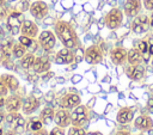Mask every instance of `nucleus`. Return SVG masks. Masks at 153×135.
Returning a JSON list of instances; mask_svg holds the SVG:
<instances>
[{
	"label": "nucleus",
	"instance_id": "obj_44",
	"mask_svg": "<svg viewBox=\"0 0 153 135\" xmlns=\"http://www.w3.org/2000/svg\"><path fill=\"white\" fill-rule=\"evenodd\" d=\"M53 75H54V73H51V72H49V73H48V72H47V74L44 75V78H43V79H44V80H47V79H50Z\"/></svg>",
	"mask_w": 153,
	"mask_h": 135
},
{
	"label": "nucleus",
	"instance_id": "obj_14",
	"mask_svg": "<svg viewBox=\"0 0 153 135\" xmlns=\"http://www.w3.org/2000/svg\"><path fill=\"white\" fill-rule=\"evenodd\" d=\"M54 122L57 127L61 128H67L71 125V112L67 109H62L60 108L59 110L55 111V117H54Z\"/></svg>",
	"mask_w": 153,
	"mask_h": 135
},
{
	"label": "nucleus",
	"instance_id": "obj_7",
	"mask_svg": "<svg viewBox=\"0 0 153 135\" xmlns=\"http://www.w3.org/2000/svg\"><path fill=\"white\" fill-rule=\"evenodd\" d=\"M84 60L88 65H97L103 60V53L100 48L96 44L88 47L84 53Z\"/></svg>",
	"mask_w": 153,
	"mask_h": 135
},
{
	"label": "nucleus",
	"instance_id": "obj_42",
	"mask_svg": "<svg viewBox=\"0 0 153 135\" xmlns=\"http://www.w3.org/2000/svg\"><path fill=\"white\" fill-rule=\"evenodd\" d=\"M86 135H103V134L100 131H98V130H93V131H87Z\"/></svg>",
	"mask_w": 153,
	"mask_h": 135
},
{
	"label": "nucleus",
	"instance_id": "obj_19",
	"mask_svg": "<svg viewBox=\"0 0 153 135\" xmlns=\"http://www.w3.org/2000/svg\"><path fill=\"white\" fill-rule=\"evenodd\" d=\"M50 60L47 56H38L35 60V63L32 66V69L35 73L41 74V73H47L50 69Z\"/></svg>",
	"mask_w": 153,
	"mask_h": 135
},
{
	"label": "nucleus",
	"instance_id": "obj_10",
	"mask_svg": "<svg viewBox=\"0 0 153 135\" xmlns=\"http://www.w3.org/2000/svg\"><path fill=\"white\" fill-rule=\"evenodd\" d=\"M109 55H110V60L114 65L121 66V65H124V62H127L128 50H126L123 47H115L110 50Z\"/></svg>",
	"mask_w": 153,
	"mask_h": 135
},
{
	"label": "nucleus",
	"instance_id": "obj_23",
	"mask_svg": "<svg viewBox=\"0 0 153 135\" xmlns=\"http://www.w3.org/2000/svg\"><path fill=\"white\" fill-rule=\"evenodd\" d=\"M142 60H143V55L139 51L137 48H131L130 50H128L127 61L129 65H140Z\"/></svg>",
	"mask_w": 153,
	"mask_h": 135
},
{
	"label": "nucleus",
	"instance_id": "obj_6",
	"mask_svg": "<svg viewBox=\"0 0 153 135\" xmlns=\"http://www.w3.org/2000/svg\"><path fill=\"white\" fill-rule=\"evenodd\" d=\"M38 43L44 51H50L56 44V35L50 30H44L38 36Z\"/></svg>",
	"mask_w": 153,
	"mask_h": 135
},
{
	"label": "nucleus",
	"instance_id": "obj_30",
	"mask_svg": "<svg viewBox=\"0 0 153 135\" xmlns=\"http://www.w3.org/2000/svg\"><path fill=\"white\" fill-rule=\"evenodd\" d=\"M68 135H86V130L82 127L71 125V128L68 130Z\"/></svg>",
	"mask_w": 153,
	"mask_h": 135
},
{
	"label": "nucleus",
	"instance_id": "obj_36",
	"mask_svg": "<svg viewBox=\"0 0 153 135\" xmlns=\"http://www.w3.org/2000/svg\"><path fill=\"white\" fill-rule=\"evenodd\" d=\"M143 6L148 11H153V0H143Z\"/></svg>",
	"mask_w": 153,
	"mask_h": 135
},
{
	"label": "nucleus",
	"instance_id": "obj_20",
	"mask_svg": "<svg viewBox=\"0 0 153 135\" xmlns=\"http://www.w3.org/2000/svg\"><path fill=\"white\" fill-rule=\"evenodd\" d=\"M117 122L120 124H128L134 119V110L131 108H121L117 112Z\"/></svg>",
	"mask_w": 153,
	"mask_h": 135
},
{
	"label": "nucleus",
	"instance_id": "obj_5",
	"mask_svg": "<svg viewBox=\"0 0 153 135\" xmlns=\"http://www.w3.org/2000/svg\"><path fill=\"white\" fill-rule=\"evenodd\" d=\"M149 29V17L146 14H137L131 22V31L136 35L147 32Z\"/></svg>",
	"mask_w": 153,
	"mask_h": 135
},
{
	"label": "nucleus",
	"instance_id": "obj_52",
	"mask_svg": "<svg viewBox=\"0 0 153 135\" xmlns=\"http://www.w3.org/2000/svg\"><path fill=\"white\" fill-rule=\"evenodd\" d=\"M137 135H143V134H137Z\"/></svg>",
	"mask_w": 153,
	"mask_h": 135
},
{
	"label": "nucleus",
	"instance_id": "obj_28",
	"mask_svg": "<svg viewBox=\"0 0 153 135\" xmlns=\"http://www.w3.org/2000/svg\"><path fill=\"white\" fill-rule=\"evenodd\" d=\"M26 54V48L22 44V43H14L13 48H12V56L14 59H22L24 55Z\"/></svg>",
	"mask_w": 153,
	"mask_h": 135
},
{
	"label": "nucleus",
	"instance_id": "obj_25",
	"mask_svg": "<svg viewBox=\"0 0 153 135\" xmlns=\"http://www.w3.org/2000/svg\"><path fill=\"white\" fill-rule=\"evenodd\" d=\"M19 63H20V67L23 69H32V66L35 63V60H36V56L33 55V53H26L22 59H19Z\"/></svg>",
	"mask_w": 153,
	"mask_h": 135
},
{
	"label": "nucleus",
	"instance_id": "obj_33",
	"mask_svg": "<svg viewBox=\"0 0 153 135\" xmlns=\"http://www.w3.org/2000/svg\"><path fill=\"white\" fill-rule=\"evenodd\" d=\"M49 135H66L65 134V128H61V127H54L50 131H49Z\"/></svg>",
	"mask_w": 153,
	"mask_h": 135
},
{
	"label": "nucleus",
	"instance_id": "obj_39",
	"mask_svg": "<svg viewBox=\"0 0 153 135\" xmlns=\"http://www.w3.org/2000/svg\"><path fill=\"white\" fill-rule=\"evenodd\" d=\"M115 135H131L128 129H118Z\"/></svg>",
	"mask_w": 153,
	"mask_h": 135
},
{
	"label": "nucleus",
	"instance_id": "obj_17",
	"mask_svg": "<svg viewBox=\"0 0 153 135\" xmlns=\"http://www.w3.org/2000/svg\"><path fill=\"white\" fill-rule=\"evenodd\" d=\"M41 103L39 100L35 97V96H29L23 100V105H22V111L24 115H31L36 110H38Z\"/></svg>",
	"mask_w": 153,
	"mask_h": 135
},
{
	"label": "nucleus",
	"instance_id": "obj_46",
	"mask_svg": "<svg viewBox=\"0 0 153 135\" xmlns=\"http://www.w3.org/2000/svg\"><path fill=\"white\" fill-rule=\"evenodd\" d=\"M80 79H81V76H80V75H74V76L72 78V81H73V82H76V81H79Z\"/></svg>",
	"mask_w": 153,
	"mask_h": 135
},
{
	"label": "nucleus",
	"instance_id": "obj_13",
	"mask_svg": "<svg viewBox=\"0 0 153 135\" xmlns=\"http://www.w3.org/2000/svg\"><path fill=\"white\" fill-rule=\"evenodd\" d=\"M23 98L18 94H11L5 98V110L7 112H17L22 110Z\"/></svg>",
	"mask_w": 153,
	"mask_h": 135
},
{
	"label": "nucleus",
	"instance_id": "obj_18",
	"mask_svg": "<svg viewBox=\"0 0 153 135\" xmlns=\"http://www.w3.org/2000/svg\"><path fill=\"white\" fill-rule=\"evenodd\" d=\"M134 127L137 130L141 131H147L153 128V119L148 115H140L134 119Z\"/></svg>",
	"mask_w": 153,
	"mask_h": 135
},
{
	"label": "nucleus",
	"instance_id": "obj_35",
	"mask_svg": "<svg viewBox=\"0 0 153 135\" xmlns=\"http://www.w3.org/2000/svg\"><path fill=\"white\" fill-rule=\"evenodd\" d=\"M29 7H30V6H29ZM29 7H27V2H26V1H20V2L18 4V6H17V11L24 12V11H26Z\"/></svg>",
	"mask_w": 153,
	"mask_h": 135
},
{
	"label": "nucleus",
	"instance_id": "obj_27",
	"mask_svg": "<svg viewBox=\"0 0 153 135\" xmlns=\"http://www.w3.org/2000/svg\"><path fill=\"white\" fill-rule=\"evenodd\" d=\"M41 128H43V123L39 119V117L30 118L29 122H26V129H27V131H32L33 133L36 130H39Z\"/></svg>",
	"mask_w": 153,
	"mask_h": 135
},
{
	"label": "nucleus",
	"instance_id": "obj_34",
	"mask_svg": "<svg viewBox=\"0 0 153 135\" xmlns=\"http://www.w3.org/2000/svg\"><path fill=\"white\" fill-rule=\"evenodd\" d=\"M10 91H8V88L6 87V85L4 84V81H2V79H1V76H0V96H7V93H8Z\"/></svg>",
	"mask_w": 153,
	"mask_h": 135
},
{
	"label": "nucleus",
	"instance_id": "obj_3",
	"mask_svg": "<svg viewBox=\"0 0 153 135\" xmlns=\"http://www.w3.org/2000/svg\"><path fill=\"white\" fill-rule=\"evenodd\" d=\"M24 20L23 12L19 11H12L6 17V29L11 35H18L20 32L22 23Z\"/></svg>",
	"mask_w": 153,
	"mask_h": 135
},
{
	"label": "nucleus",
	"instance_id": "obj_1",
	"mask_svg": "<svg viewBox=\"0 0 153 135\" xmlns=\"http://www.w3.org/2000/svg\"><path fill=\"white\" fill-rule=\"evenodd\" d=\"M54 30H55V35L57 36L60 42L63 44V47L69 49L79 48L80 42L78 38V35L68 22H65V20L56 22L54 25Z\"/></svg>",
	"mask_w": 153,
	"mask_h": 135
},
{
	"label": "nucleus",
	"instance_id": "obj_51",
	"mask_svg": "<svg viewBox=\"0 0 153 135\" xmlns=\"http://www.w3.org/2000/svg\"><path fill=\"white\" fill-rule=\"evenodd\" d=\"M151 63H152V67H153V57H152V62Z\"/></svg>",
	"mask_w": 153,
	"mask_h": 135
},
{
	"label": "nucleus",
	"instance_id": "obj_29",
	"mask_svg": "<svg viewBox=\"0 0 153 135\" xmlns=\"http://www.w3.org/2000/svg\"><path fill=\"white\" fill-rule=\"evenodd\" d=\"M18 42H19V43H22V44H23V45H24L26 49H27V48H32L33 50L36 49V48H35L36 42L33 41V38H30V37H26V36L22 35V36H19Z\"/></svg>",
	"mask_w": 153,
	"mask_h": 135
},
{
	"label": "nucleus",
	"instance_id": "obj_4",
	"mask_svg": "<svg viewBox=\"0 0 153 135\" xmlns=\"http://www.w3.org/2000/svg\"><path fill=\"white\" fill-rule=\"evenodd\" d=\"M104 22H105V25L108 29L115 30V29L120 27V25L123 22V12L120 8H112L105 14Z\"/></svg>",
	"mask_w": 153,
	"mask_h": 135
},
{
	"label": "nucleus",
	"instance_id": "obj_12",
	"mask_svg": "<svg viewBox=\"0 0 153 135\" xmlns=\"http://www.w3.org/2000/svg\"><path fill=\"white\" fill-rule=\"evenodd\" d=\"M126 74L130 80L140 81L146 74V68L141 63L140 65H129L126 68Z\"/></svg>",
	"mask_w": 153,
	"mask_h": 135
},
{
	"label": "nucleus",
	"instance_id": "obj_26",
	"mask_svg": "<svg viewBox=\"0 0 153 135\" xmlns=\"http://www.w3.org/2000/svg\"><path fill=\"white\" fill-rule=\"evenodd\" d=\"M11 127H12L13 130H16L18 133H23L25 130V128H26V121H25V118L20 113H18V116L16 117V119L13 121Z\"/></svg>",
	"mask_w": 153,
	"mask_h": 135
},
{
	"label": "nucleus",
	"instance_id": "obj_48",
	"mask_svg": "<svg viewBox=\"0 0 153 135\" xmlns=\"http://www.w3.org/2000/svg\"><path fill=\"white\" fill-rule=\"evenodd\" d=\"M148 53H149V55L153 56V43L149 44V47H148Z\"/></svg>",
	"mask_w": 153,
	"mask_h": 135
},
{
	"label": "nucleus",
	"instance_id": "obj_9",
	"mask_svg": "<svg viewBox=\"0 0 153 135\" xmlns=\"http://www.w3.org/2000/svg\"><path fill=\"white\" fill-rule=\"evenodd\" d=\"M29 11L31 13V16L36 19H43L47 14H48V5L47 2L42 1V0H37V1H33L30 7H29Z\"/></svg>",
	"mask_w": 153,
	"mask_h": 135
},
{
	"label": "nucleus",
	"instance_id": "obj_41",
	"mask_svg": "<svg viewBox=\"0 0 153 135\" xmlns=\"http://www.w3.org/2000/svg\"><path fill=\"white\" fill-rule=\"evenodd\" d=\"M5 117H6V113H5V111H4V110L0 108V124H1V123L5 121Z\"/></svg>",
	"mask_w": 153,
	"mask_h": 135
},
{
	"label": "nucleus",
	"instance_id": "obj_8",
	"mask_svg": "<svg viewBox=\"0 0 153 135\" xmlns=\"http://www.w3.org/2000/svg\"><path fill=\"white\" fill-rule=\"evenodd\" d=\"M80 103H81V98L78 93H66L65 96L61 97V99L59 102V105L62 109L73 110L74 108L80 105Z\"/></svg>",
	"mask_w": 153,
	"mask_h": 135
},
{
	"label": "nucleus",
	"instance_id": "obj_16",
	"mask_svg": "<svg viewBox=\"0 0 153 135\" xmlns=\"http://www.w3.org/2000/svg\"><path fill=\"white\" fill-rule=\"evenodd\" d=\"M20 33L26 36V37H30V38H36L38 36V26L35 22L29 20V19H24L22 23Z\"/></svg>",
	"mask_w": 153,
	"mask_h": 135
},
{
	"label": "nucleus",
	"instance_id": "obj_43",
	"mask_svg": "<svg viewBox=\"0 0 153 135\" xmlns=\"http://www.w3.org/2000/svg\"><path fill=\"white\" fill-rule=\"evenodd\" d=\"M4 38H5V31H4L2 26L0 25V41H2Z\"/></svg>",
	"mask_w": 153,
	"mask_h": 135
},
{
	"label": "nucleus",
	"instance_id": "obj_24",
	"mask_svg": "<svg viewBox=\"0 0 153 135\" xmlns=\"http://www.w3.org/2000/svg\"><path fill=\"white\" fill-rule=\"evenodd\" d=\"M54 117H55V110L53 108L47 106L39 112V119L42 121L43 124H49L54 122Z\"/></svg>",
	"mask_w": 153,
	"mask_h": 135
},
{
	"label": "nucleus",
	"instance_id": "obj_32",
	"mask_svg": "<svg viewBox=\"0 0 153 135\" xmlns=\"http://www.w3.org/2000/svg\"><path fill=\"white\" fill-rule=\"evenodd\" d=\"M18 113H19V111H17V112H7L6 113V117H5V121L7 122V124H12L13 123V121L16 119V117L18 116Z\"/></svg>",
	"mask_w": 153,
	"mask_h": 135
},
{
	"label": "nucleus",
	"instance_id": "obj_40",
	"mask_svg": "<svg viewBox=\"0 0 153 135\" xmlns=\"http://www.w3.org/2000/svg\"><path fill=\"white\" fill-rule=\"evenodd\" d=\"M5 17H7V14H6V10H5L4 7H0V20H2Z\"/></svg>",
	"mask_w": 153,
	"mask_h": 135
},
{
	"label": "nucleus",
	"instance_id": "obj_22",
	"mask_svg": "<svg viewBox=\"0 0 153 135\" xmlns=\"http://www.w3.org/2000/svg\"><path fill=\"white\" fill-rule=\"evenodd\" d=\"M0 76H1L4 84L6 85V87L8 88L10 92L18 91V88H19V80L14 75H12V74H2Z\"/></svg>",
	"mask_w": 153,
	"mask_h": 135
},
{
	"label": "nucleus",
	"instance_id": "obj_15",
	"mask_svg": "<svg viewBox=\"0 0 153 135\" xmlns=\"http://www.w3.org/2000/svg\"><path fill=\"white\" fill-rule=\"evenodd\" d=\"M142 8V0H126L124 2V14L129 18L136 17Z\"/></svg>",
	"mask_w": 153,
	"mask_h": 135
},
{
	"label": "nucleus",
	"instance_id": "obj_38",
	"mask_svg": "<svg viewBox=\"0 0 153 135\" xmlns=\"http://www.w3.org/2000/svg\"><path fill=\"white\" fill-rule=\"evenodd\" d=\"M32 135H49V131L44 128H41L39 130H36L32 133Z\"/></svg>",
	"mask_w": 153,
	"mask_h": 135
},
{
	"label": "nucleus",
	"instance_id": "obj_49",
	"mask_svg": "<svg viewBox=\"0 0 153 135\" xmlns=\"http://www.w3.org/2000/svg\"><path fill=\"white\" fill-rule=\"evenodd\" d=\"M6 4V0H0V7H4Z\"/></svg>",
	"mask_w": 153,
	"mask_h": 135
},
{
	"label": "nucleus",
	"instance_id": "obj_45",
	"mask_svg": "<svg viewBox=\"0 0 153 135\" xmlns=\"http://www.w3.org/2000/svg\"><path fill=\"white\" fill-rule=\"evenodd\" d=\"M5 106V97L4 96H0V108Z\"/></svg>",
	"mask_w": 153,
	"mask_h": 135
},
{
	"label": "nucleus",
	"instance_id": "obj_47",
	"mask_svg": "<svg viewBox=\"0 0 153 135\" xmlns=\"http://www.w3.org/2000/svg\"><path fill=\"white\" fill-rule=\"evenodd\" d=\"M149 27L153 29V11H152V14H151V17H149Z\"/></svg>",
	"mask_w": 153,
	"mask_h": 135
},
{
	"label": "nucleus",
	"instance_id": "obj_37",
	"mask_svg": "<svg viewBox=\"0 0 153 135\" xmlns=\"http://www.w3.org/2000/svg\"><path fill=\"white\" fill-rule=\"evenodd\" d=\"M146 109H147V111L149 113H153V97L148 99V102L146 104Z\"/></svg>",
	"mask_w": 153,
	"mask_h": 135
},
{
	"label": "nucleus",
	"instance_id": "obj_11",
	"mask_svg": "<svg viewBox=\"0 0 153 135\" xmlns=\"http://www.w3.org/2000/svg\"><path fill=\"white\" fill-rule=\"evenodd\" d=\"M75 61V55L69 48H62L55 55V62L57 65H69Z\"/></svg>",
	"mask_w": 153,
	"mask_h": 135
},
{
	"label": "nucleus",
	"instance_id": "obj_50",
	"mask_svg": "<svg viewBox=\"0 0 153 135\" xmlns=\"http://www.w3.org/2000/svg\"><path fill=\"white\" fill-rule=\"evenodd\" d=\"M0 135H4V129L1 128V125H0Z\"/></svg>",
	"mask_w": 153,
	"mask_h": 135
},
{
	"label": "nucleus",
	"instance_id": "obj_31",
	"mask_svg": "<svg viewBox=\"0 0 153 135\" xmlns=\"http://www.w3.org/2000/svg\"><path fill=\"white\" fill-rule=\"evenodd\" d=\"M148 47H149V44L147 43V41H145V39H142V41H140L139 43H137V49H139V51L142 54V55H145L147 51H148Z\"/></svg>",
	"mask_w": 153,
	"mask_h": 135
},
{
	"label": "nucleus",
	"instance_id": "obj_21",
	"mask_svg": "<svg viewBox=\"0 0 153 135\" xmlns=\"http://www.w3.org/2000/svg\"><path fill=\"white\" fill-rule=\"evenodd\" d=\"M14 41L12 38H4L0 42V54L5 60H8L12 56V48Z\"/></svg>",
	"mask_w": 153,
	"mask_h": 135
},
{
	"label": "nucleus",
	"instance_id": "obj_2",
	"mask_svg": "<svg viewBox=\"0 0 153 135\" xmlns=\"http://www.w3.org/2000/svg\"><path fill=\"white\" fill-rule=\"evenodd\" d=\"M91 115L90 109L86 105H78L71 112V125L74 127H84L90 122Z\"/></svg>",
	"mask_w": 153,
	"mask_h": 135
}]
</instances>
